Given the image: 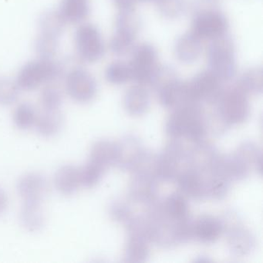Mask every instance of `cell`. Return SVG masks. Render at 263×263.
Returning a JSON list of instances; mask_svg holds the SVG:
<instances>
[{
    "instance_id": "23",
    "label": "cell",
    "mask_w": 263,
    "mask_h": 263,
    "mask_svg": "<svg viewBox=\"0 0 263 263\" xmlns=\"http://www.w3.org/2000/svg\"><path fill=\"white\" fill-rule=\"evenodd\" d=\"M58 11L66 24L81 22L90 13L89 0H61Z\"/></svg>"
},
{
    "instance_id": "17",
    "label": "cell",
    "mask_w": 263,
    "mask_h": 263,
    "mask_svg": "<svg viewBox=\"0 0 263 263\" xmlns=\"http://www.w3.org/2000/svg\"><path fill=\"white\" fill-rule=\"evenodd\" d=\"M48 189L46 177L36 172L24 175L17 184L18 193L26 202H43Z\"/></svg>"
},
{
    "instance_id": "21",
    "label": "cell",
    "mask_w": 263,
    "mask_h": 263,
    "mask_svg": "<svg viewBox=\"0 0 263 263\" xmlns=\"http://www.w3.org/2000/svg\"><path fill=\"white\" fill-rule=\"evenodd\" d=\"M20 221L23 227L29 232L41 230L45 226L46 216L42 202H26L24 201L21 212Z\"/></svg>"
},
{
    "instance_id": "31",
    "label": "cell",
    "mask_w": 263,
    "mask_h": 263,
    "mask_svg": "<svg viewBox=\"0 0 263 263\" xmlns=\"http://www.w3.org/2000/svg\"><path fill=\"white\" fill-rule=\"evenodd\" d=\"M231 182L224 177L215 173L208 175V198L222 200L230 190Z\"/></svg>"
},
{
    "instance_id": "10",
    "label": "cell",
    "mask_w": 263,
    "mask_h": 263,
    "mask_svg": "<svg viewBox=\"0 0 263 263\" xmlns=\"http://www.w3.org/2000/svg\"><path fill=\"white\" fill-rule=\"evenodd\" d=\"M229 21L219 10L205 9L195 14L192 33L200 39L214 40L227 34Z\"/></svg>"
},
{
    "instance_id": "26",
    "label": "cell",
    "mask_w": 263,
    "mask_h": 263,
    "mask_svg": "<svg viewBox=\"0 0 263 263\" xmlns=\"http://www.w3.org/2000/svg\"><path fill=\"white\" fill-rule=\"evenodd\" d=\"M62 115L59 110H44L36 118V132L44 138H50L59 133L63 127Z\"/></svg>"
},
{
    "instance_id": "35",
    "label": "cell",
    "mask_w": 263,
    "mask_h": 263,
    "mask_svg": "<svg viewBox=\"0 0 263 263\" xmlns=\"http://www.w3.org/2000/svg\"><path fill=\"white\" fill-rule=\"evenodd\" d=\"M63 99L62 92L55 86H47L41 92V103L44 110H59Z\"/></svg>"
},
{
    "instance_id": "22",
    "label": "cell",
    "mask_w": 263,
    "mask_h": 263,
    "mask_svg": "<svg viewBox=\"0 0 263 263\" xmlns=\"http://www.w3.org/2000/svg\"><path fill=\"white\" fill-rule=\"evenodd\" d=\"M55 187L60 193L64 195H72L76 193L81 184L80 168L73 165L61 167L55 175Z\"/></svg>"
},
{
    "instance_id": "18",
    "label": "cell",
    "mask_w": 263,
    "mask_h": 263,
    "mask_svg": "<svg viewBox=\"0 0 263 263\" xmlns=\"http://www.w3.org/2000/svg\"><path fill=\"white\" fill-rule=\"evenodd\" d=\"M218 153L215 146L211 143L201 141L193 144L187 150L189 167L204 173H209L213 168L218 158Z\"/></svg>"
},
{
    "instance_id": "24",
    "label": "cell",
    "mask_w": 263,
    "mask_h": 263,
    "mask_svg": "<svg viewBox=\"0 0 263 263\" xmlns=\"http://www.w3.org/2000/svg\"><path fill=\"white\" fill-rule=\"evenodd\" d=\"M149 240L136 234H128L125 249L124 261L128 262H144L150 253Z\"/></svg>"
},
{
    "instance_id": "6",
    "label": "cell",
    "mask_w": 263,
    "mask_h": 263,
    "mask_svg": "<svg viewBox=\"0 0 263 263\" xmlns=\"http://www.w3.org/2000/svg\"><path fill=\"white\" fill-rule=\"evenodd\" d=\"M141 21L134 9L121 10L116 19V31L110 42L112 53L124 56L134 48Z\"/></svg>"
},
{
    "instance_id": "4",
    "label": "cell",
    "mask_w": 263,
    "mask_h": 263,
    "mask_svg": "<svg viewBox=\"0 0 263 263\" xmlns=\"http://www.w3.org/2000/svg\"><path fill=\"white\" fill-rule=\"evenodd\" d=\"M215 110L229 127L246 122L250 115V104L247 93L235 85L223 89Z\"/></svg>"
},
{
    "instance_id": "28",
    "label": "cell",
    "mask_w": 263,
    "mask_h": 263,
    "mask_svg": "<svg viewBox=\"0 0 263 263\" xmlns=\"http://www.w3.org/2000/svg\"><path fill=\"white\" fill-rule=\"evenodd\" d=\"M65 24V21L58 11L47 10L40 16L38 21L39 33L60 39L64 32Z\"/></svg>"
},
{
    "instance_id": "13",
    "label": "cell",
    "mask_w": 263,
    "mask_h": 263,
    "mask_svg": "<svg viewBox=\"0 0 263 263\" xmlns=\"http://www.w3.org/2000/svg\"><path fill=\"white\" fill-rule=\"evenodd\" d=\"M224 233L227 235V244L231 253L237 257L246 256L255 249L256 240L252 232L239 222L228 223Z\"/></svg>"
},
{
    "instance_id": "14",
    "label": "cell",
    "mask_w": 263,
    "mask_h": 263,
    "mask_svg": "<svg viewBox=\"0 0 263 263\" xmlns=\"http://www.w3.org/2000/svg\"><path fill=\"white\" fill-rule=\"evenodd\" d=\"M115 165L124 171L132 172L145 149L138 137L127 135L115 142Z\"/></svg>"
},
{
    "instance_id": "39",
    "label": "cell",
    "mask_w": 263,
    "mask_h": 263,
    "mask_svg": "<svg viewBox=\"0 0 263 263\" xmlns=\"http://www.w3.org/2000/svg\"><path fill=\"white\" fill-rule=\"evenodd\" d=\"M8 207V196L7 192L0 186V215H3Z\"/></svg>"
},
{
    "instance_id": "3",
    "label": "cell",
    "mask_w": 263,
    "mask_h": 263,
    "mask_svg": "<svg viewBox=\"0 0 263 263\" xmlns=\"http://www.w3.org/2000/svg\"><path fill=\"white\" fill-rule=\"evenodd\" d=\"M64 68L53 60L38 58L26 63L18 73L16 82L20 90L31 91L42 84L61 78Z\"/></svg>"
},
{
    "instance_id": "19",
    "label": "cell",
    "mask_w": 263,
    "mask_h": 263,
    "mask_svg": "<svg viewBox=\"0 0 263 263\" xmlns=\"http://www.w3.org/2000/svg\"><path fill=\"white\" fill-rule=\"evenodd\" d=\"M202 52L201 39L192 32L186 33L178 38L175 44L177 58L184 64H192L199 58Z\"/></svg>"
},
{
    "instance_id": "40",
    "label": "cell",
    "mask_w": 263,
    "mask_h": 263,
    "mask_svg": "<svg viewBox=\"0 0 263 263\" xmlns=\"http://www.w3.org/2000/svg\"><path fill=\"white\" fill-rule=\"evenodd\" d=\"M117 6L121 10L125 9H133L138 0H114Z\"/></svg>"
},
{
    "instance_id": "37",
    "label": "cell",
    "mask_w": 263,
    "mask_h": 263,
    "mask_svg": "<svg viewBox=\"0 0 263 263\" xmlns=\"http://www.w3.org/2000/svg\"><path fill=\"white\" fill-rule=\"evenodd\" d=\"M109 215L114 221L127 224L135 214L130 203L124 200H115L109 208Z\"/></svg>"
},
{
    "instance_id": "12",
    "label": "cell",
    "mask_w": 263,
    "mask_h": 263,
    "mask_svg": "<svg viewBox=\"0 0 263 263\" xmlns=\"http://www.w3.org/2000/svg\"><path fill=\"white\" fill-rule=\"evenodd\" d=\"M132 174L129 186V201L146 207L158 198V179L147 174Z\"/></svg>"
},
{
    "instance_id": "30",
    "label": "cell",
    "mask_w": 263,
    "mask_h": 263,
    "mask_svg": "<svg viewBox=\"0 0 263 263\" xmlns=\"http://www.w3.org/2000/svg\"><path fill=\"white\" fill-rule=\"evenodd\" d=\"M37 113L30 103H22L18 105L13 114L15 125L20 130H26L33 127L36 124Z\"/></svg>"
},
{
    "instance_id": "38",
    "label": "cell",
    "mask_w": 263,
    "mask_h": 263,
    "mask_svg": "<svg viewBox=\"0 0 263 263\" xmlns=\"http://www.w3.org/2000/svg\"><path fill=\"white\" fill-rule=\"evenodd\" d=\"M158 10L167 19H177L184 13L185 8L184 0H156Z\"/></svg>"
},
{
    "instance_id": "34",
    "label": "cell",
    "mask_w": 263,
    "mask_h": 263,
    "mask_svg": "<svg viewBox=\"0 0 263 263\" xmlns=\"http://www.w3.org/2000/svg\"><path fill=\"white\" fill-rule=\"evenodd\" d=\"M105 171L98 164L89 161L80 168L81 185L88 189L95 187L101 181Z\"/></svg>"
},
{
    "instance_id": "29",
    "label": "cell",
    "mask_w": 263,
    "mask_h": 263,
    "mask_svg": "<svg viewBox=\"0 0 263 263\" xmlns=\"http://www.w3.org/2000/svg\"><path fill=\"white\" fill-rule=\"evenodd\" d=\"M236 85L248 95H260L263 88L262 68L256 67L246 70Z\"/></svg>"
},
{
    "instance_id": "2",
    "label": "cell",
    "mask_w": 263,
    "mask_h": 263,
    "mask_svg": "<svg viewBox=\"0 0 263 263\" xmlns=\"http://www.w3.org/2000/svg\"><path fill=\"white\" fill-rule=\"evenodd\" d=\"M209 70L221 82L229 81L236 73L235 45L227 34L212 40L207 49Z\"/></svg>"
},
{
    "instance_id": "5",
    "label": "cell",
    "mask_w": 263,
    "mask_h": 263,
    "mask_svg": "<svg viewBox=\"0 0 263 263\" xmlns=\"http://www.w3.org/2000/svg\"><path fill=\"white\" fill-rule=\"evenodd\" d=\"M189 167L187 149L181 141L172 140L157 155L156 177L158 181H175Z\"/></svg>"
},
{
    "instance_id": "41",
    "label": "cell",
    "mask_w": 263,
    "mask_h": 263,
    "mask_svg": "<svg viewBox=\"0 0 263 263\" xmlns=\"http://www.w3.org/2000/svg\"><path fill=\"white\" fill-rule=\"evenodd\" d=\"M156 0H138V2L141 3H151V2H155Z\"/></svg>"
},
{
    "instance_id": "32",
    "label": "cell",
    "mask_w": 263,
    "mask_h": 263,
    "mask_svg": "<svg viewBox=\"0 0 263 263\" xmlns=\"http://www.w3.org/2000/svg\"><path fill=\"white\" fill-rule=\"evenodd\" d=\"M105 78L109 83L115 85H121L132 81L129 64L121 61L111 63L106 69Z\"/></svg>"
},
{
    "instance_id": "16",
    "label": "cell",
    "mask_w": 263,
    "mask_h": 263,
    "mask_svg": "<svg viewBox=\"0 0 263 263\" xmlns=\"http://www.w3.org/2000/svg\"><path fill=\"white\" fill-rule=\"evenodd\" d=\"M208 175L209 173L189 167L180 175L175 182L182 195L200 201L208 198Z\"/></svg>"
},
{
    "instance_id": "7",
    "label": "cell",
    "mask_w": 263,
    "mask_h": 263,
    "mask_svg": "<svg viewBox=\"0 0 263 263\" xmlns=\"http://www.w3.org/2000/svg\"><path fill=\"white\" fill-rule=\"evenodd\" d=\"M132 81L137 84L150 85L158 70V53L152 44H143L134 47L129 62Z\"/></svg>"
},
{
    "instance_id": "33",
    "label": "cell",
    "mask_w": 263,
    "mask_h": 263,
    "mask_svg": "<svg viewBox=\"0 0 263 263\" xmlns=\"http://www.w3.org/2000/svg\"><path fill=\"white\" fill-rule=\"evenodd\" d=\"M59 38L39 33L35 41L34 48L39 58L53 60L59 47Z\"/></svg>"
},
{
    "instance_id": "15",
    "label": "cell",
    "mask_w": 263,
    "mask_h": 263,
    "mask_svg": "<svg viewBox=\"0 0 263 263\" xmlns=\"http://www.w3.org/2000/svg\"><path fill=\"white\" fill-rule=\"evenodd\" d=\"M192 239L202 244L215 243L226 231L224 219L211 215H200L192 220Z\"/></svg>"
},
{
    "instance_id": "1",
    "label": "cell",
    "mask_w": 263,
    "mask_h": 263,
    "mask_svg": "<svg viewBox=\"0 0 263 263\" xmlns=\"http://www.w3.org/2000/svg\"><path fill=\"white\" fill-rule=\"evenodd\" d=\"M165 130L172 140H184L193 144L204 141L209 133L205 110L198 103L178 107L167 118Z\"/></svg>"
},
{
    "instance_id": "27",
    "label": "cell",
    "mask_w": 263,
    "mask_h": 263,
    "mask_svg": "<svg viewBox=\"0 0 263 263\" xmlns=\"http://www.w3.org/2000/svg\"><path fill=\"white\" fill-rule=\"evenodd\" d=\"M234 153L246 164V167L252 172H261L262 155L260 147L252 141H246L238 146Z\"/></svg>"
},
{
    "instance_id": "11",
    "label": "cell",
    "mask_w": 263,
    "mask_h": 263,
    "mask_svg": "<svg viewBox=\"0 0 263 263\" xmlns=\"http://www.w3.org/2000/svg\"><path fill=\"white\" fill-rule=\"evenodd\" d=\"M65 88L69 96L78 103L90 102L98 91L96 80L82 67L72 69L65 78Z\"/></svg>"
},
{
    "instance_id": "36",
    "label": "cell",
    "mask_w": 263,
    "mask_h": 263,
    "mask_svg": "<svg viewBox=\"0 0 263 263\" xmlns=\"http://www.w3.org/2000/svg\"><path fill=\"white\" fill-rule=\"evenodd\" d=\"M19 87L16 81L6 77H0V106H9L17 101Z\"/></svg>"
},
{
    "instance_id": "8",
    "label": "cell",
    "mask_w": 263,
    "mask_h": 263,
    "mask_svg": "<svg viewBox=\"0 0 263 263\" xmlns=\"http://www.w3.org/2000/svg\"><path fill=\"white\" fill-rule=\"evenodd\" d=\"M221 81L209 70L197 73L190 81L185 82L189 98L192 103L216 104L222 93Z\"/></svg>"
},
{
    "instance_id": "25",
    "label": "cell",
    "mask_w": 263,
    "mask_h": 263,
    "mask_svg": "<svg viewBox=\"0 0 263 263\" xmlns=\"http://www.w3.org/2000/svg\"><path fill=\"white\" fill-rule=\"evenodd\" d=\"M115 142L109 140H100L92 146L90 161L107 170L115 164Z\"/></svg>"
},
{
    "instance_id": "20",
    "label": "cell",
    "mask_w": 263,
    "mask_h": 263,
    "mask_svg": "<svg viewBox=\"0 0 263 263\" xmlns=\"http://www.w3.org/2000/svg\"><path fill=\"white\" fill-rule=\"evenodd\" d=\"M124 107L129 115L141 116L144 115L150 107L151 99L149 92L144 86H133L127 90L124 95Z\"/></svg>"
},
{
    "instance_id": "9",
    "label": "cell",
    "mask_w": 263,
    "mask_h": 263,
    "mask_svg": "<svg viewBox=\"0 0 263 263\" xmlns=\"http://www.w3.org/2000/svg\"><path fill=\"white\" fill-rule=\"evenodd\" d=\"M74 41L77 54L81 61L95 63L104 57V41L99 30L93 24L80 26L75 32Z\"/></svg>"
}]
</instances>
